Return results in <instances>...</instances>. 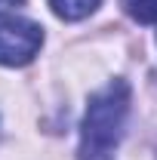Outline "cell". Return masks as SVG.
Wrapping results in <instances>:
<instances>
[{
  "label": "cell",
  "instance_id": "4",
  "mask_svg": "<svg viewBox=\"0 0 157 160\" xmlns=\"http://www.w3.org/2000/svg\"><path fill=\"white\" fill-rule=\"evenodd\" d=\"M126 12L139 22V25H151L157 22V0H123Z\"/></svg>",
  "mask_w": 157,
  "mask_h": 160
},
{
  "label": "cell",
  "instance_id": "1",
  "mask_svg": "<svg viewBox=\"0 0 157 160\" xmlns=\"http://www.w3.org/2000/svg\"><path fill=\"white\" fill-rule=\"evenodd\" d=\"M126 117H129V83L117 77L89 96L80 123L77 160H114Z\"/></svg>",
  "mask_w": 157,
  "mask_h": 160
},
{
  "label": "cell",
  "instance_id": "5",
  "mask_svg": "<svg viewBox=\"0 0 157 160\" xmlns=\"http://www.w3.org/2000/svg\"><path fill=\"white\" fill-rule=\"evenodd\" d=\"M25 0H0V16L3 12H9V9H16V6H22Z\"/></svg>",
  "mask_w": 157,
  "mask_h": 160
},
{
  "label": "cell",
  "instance_id": "2",
  "mask_svg": "<svg viewBox=\"0 0 157 160\" xmlns=\"http://www.w3.org/2000/svg\"><path fill=\"white\" fill-rule=\"evenodd\" d=\"M43 46V28L31 19L0 22V65L22 68L34 59Z\"/></svg>",
  "mask_w": 157,
  "mask_h": 160
},
{
  "label": "cell",
  "instance_id": "3",
  "mask_svg": "<svg viewBox=\"0 0 157 160\" xmlns=\"http://www.w3.org/2000/svg\"><path fill=\"white\" fill-rule=\"evenodd\" d=\"M102 0H49L53 12L65 22H77V19H86L89 12H96Z\"/></svg>",
  "mask_w": 157,
  "mask_h": 160
}]
</instances>
